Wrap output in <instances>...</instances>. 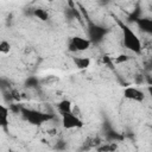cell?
Here are the masks:
<instances>
[{"label": "cell", "mask_w": 152, "mask_h": 152, "mask_svg": "<svg viewBox=\"0 0 152 152\" xmlns=\"http://www.w3.org/2000/svg\"><path fill=\"white\" fill-rule=\"evenodd\" d=\"M147 83H148V86H152V72L150 74L148 78H147Z\"/></svg>", "instance_id": "cell-17"}, {"label": "cell", "mask_w": 152, "mask_h": 152, "mask_svg": "<svg viewBox=\"0 0 152 152\" xmlns=\"http://www.w3.org/2000/svg\"><path fill=\"white\" fill-rule=\"evenodd\" d=\"M21 118L27 121L32 126H42L45 122H49L56 118V115L51 112H45V110H39L34 108H27V107H21L20 112Z\"/></svg>", "instance_id": "cell-2"}, {"label": "cell", "mask_w": 152, "mask_h": 152, "mask_svg": "<svg viewBox=\"0 0 152 152\" xmlns=\"http://www.w3.org/2000/svg\"><path fill=\"white\" fill-rule=\"evenodd\" d=\"M61 121H62V126L65 129H77V128H82L83 127V120L75 115L72 112L64 114L61 116Z\"/></svg>", "instance_id": "cell-5"}, {"label": "cell", "mask_w": 152, "mask_h": 152, "mask_svg": "<svg viewBox=\"0 0 152 152\" xmlns=\"http://www.w3.org/2000/svg\"><path fill=\"white\" fill-rule=\"evenodd\" d=\"M72 108L74 107H72L71 101L70 100H66V99H64V100H62V101H59L57 103V110H58V113H59L61 116L64 115V114L71 113L72 112Z\"/></svg>", "instance_id": "cell-9"}, {"label": "cell", "mask_w": 152, "mask_h": 152, "mask_svg": "<svg viewBox=\"0 0 152 152\" xmlns=\"http://www.w3.org/2000/svg\"><path fill=\"white\" fill-rule=\"evenodd\" d=\"M10 50H11V44H10V42L2 39V40L0 42V52H1L2 55H7V53L10 52Z\"/></svg>", "instance_id": "cell-13"}, {"label": "cell", "mask_w": 152, "mask_h": 152, "mask_svg": "<svg viewBox=\"0 0 152 152\" xmlns=\"http://www.w3.org/2000/svg\"><path fill=\"white\" fill-rule=\"evenodd\" d=\"M116 148V144L115 142H106V144H102L100 147H99V151L100 152H114Z\"/></svg>", "instance_id": "cell-12"}, {"label": "cell", "mask_w": 152, "mask_h": 152, "mask_svg": "<svg viewBox=\"0 0 152 152\" xmlns=\"http://www.w3.org/2000/svg\"><path fill=\"white\" fill-rule=\"evenodd\" d=\"M129 59V57L127 55H120L115 58V63H124V62H127Z\"/></svg>", "instance_id": "cell-14"}, {"label": "cell", "mask_w": 152, "mask_h": 152, "mask_svg": "<svg viewBox=\"0 0 152 152\" xmlns=\"http://www.w3.org/2000/svg\"><path fill=\"white\" fill-rule=\"evenodd\" d=\"M37 83H38L37 78H30V80H27V82H26L27 87H36Z\"/></svg>", "instance_id": "cell-15"}, {"label": "cell", "mask_w": 152, "mask_h": 152, "mask_svg": "<svg viewBox=\"0 0 152 152\" xmlns=\"http://www.w3.org/2000/svg\"><path fill=\"white\" fill-rule=\"evenodd\" d=\"M120 30H121V36H122V46L126 50H129L131 52L135 55H140L142 52V43L139 38V36L122 20H116Z\"/></svg>", "instance_id": "cell-1"}, {"label": "cell", "mask_w": 152, "mask_h": 152, "mask_svg": "<svg viewBox=\"0 0 152 152\" xmlns=\"http://www.w3.org/2000/svg\"><path fill=\"white\" fill-rule=\"evenodd\" d=\"M91 45V42L88 38L81 37V36H74L69 38L68 42V51L72 53H78L87 51Z\"/></svg>", "instance_id": "cell-4"}, {"label": "cell", "mask_w": 152, "mask_h": 152, "mask_svg": "<svg viewBox=\"0 0 152 152\" xmlns=\"http://www.w3.org/2000/svg\"><path fill=\"white\" fill-rule=\"evenodd\" d=\"M10 107L5 104H0V126L2 128L8 127V118H10Z\"/></svg>", "instance_id": "cell-10"}, {"label": "cell", "mask_w": 152, "mask_h": 152, "mask_svg": "<svg viewBox=\"0 0 152 152\" xmlns=\"http://www.w3.org/2000/svg\"><path fill=\"white\" fill-rule=\"evenodd\" d=\"M72 62L77 69L84 70L90 66L91 59L89 57H84V56H76V57H72Z\"/></svg>", "instance_id": "cell-8"}, {"label": "cell", "mask_w": 152, "mask_h": 152, "mask_svg": "<svg viewBox=\"0 0 152 152\" xmlns=\"http://www.w3.org/2000/svg\"><path fill=\"white\" fill-rule=\"evenodd\" d=\"M122 94H124L125 99H127L129 101H133V102H142L145 100V93L142 90H140L139 88H137V87L128 86L124 89Z\"/></svg>", "instance_id": "cell-6"}, {"label": "cell", "mask_w": 152, "mask_h": 152, "mask_svg": "<svg viewBox=\"0 0 152 152\" xmlns=\"http://www.w3.org/2000/svg\"><path fill=\"white\" fill-rule=\"evenodd\" d=\"M107 34V28L95 24L93 21H89L87 25V38L91 42V44H99L101 43Z\"/></svg>", "instance_id": "cell-3"}, {"label": "cell", "mask_w": 152, "mask_h": 152, "mask_svg": "<svg viewBox=\"0 0 152 152\" xmlns=\"http://www.w3.org/2000/svg\"><path fill=\"white\" fill-rule=\"evenodd\" d=\"M32 15L36 17V18H38L42 21H46L49 19V12L45 8H42V7L33 8L32 10Z\"/></svg>", "instance_id": "cell-11"}, {"label": "cell", "mask_w": 152, "mask_h": 152, "mask_svg": "<svg viewBox=\"0 0 152 152\" xmlns=\"http://www.w3.org/2000/svg\"><path fill=\"white\" fill-rule=\"evenodd\" d=\"M147 93H148V95L152 100V86H147Z\"/></svg>", "instance_id": "cell-16"}, {"label": "cell", "mask_w": 152, "mask_h": 152, "mask_svg": "<svg viewBox=\"0 0 152 152\" xmlns=\"http://www.w3.org/2000/svg\"><path fill=\"white\" fill-rule=\"evenodd\" d=\"M135 23H137V25H138V27H139V30L141 32H144L147 36L152 37V18H150V17H141Z\"/></svg>", "instance_id": "cell-7"}]
</instances>
